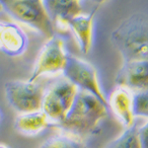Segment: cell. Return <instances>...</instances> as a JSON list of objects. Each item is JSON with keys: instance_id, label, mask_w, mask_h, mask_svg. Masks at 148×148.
<instances>
[{"instance_id": "6da1fadb", "label": "cell", "mask_w": 148, "mask_h": 148, "mask_svg": "<svg viewBox=\"0 0 148 148\" xmlns=\"http://www.w3.org/2000/svg\"><path fill=\"white\" fill-rule=\"evenodd\" d=\"M108 107L91 93L78 90L62 123L54 125L63 133L83 140L92 135L108 116Z\"/></svg>"}, {"instance_id": "7a4b0ae2", "label": "cell", "mask_w": 148, "mask_h": 148, "mask_svg": "<svg viewBox=\"0 0 148 148\" xmlns=\"http://www.w3.org/2000/svg\"><path fill=\"white\" fill-rule=\"evenodd\" d=\"M111 40L123 61L148 59V15L131 14L113 31Z\"/></svg>"}, {"instance_id": "3957f363", "label": "cell", "mask_w": 148, "mask_h": 148, "mask_svg": "<svg viewBox=\"0 0 148 148\" xmlns=\"http://www.w3.org/2000/svg\"><path fill=\"white\" fill-rule=\"evenodd\" d=\"M3 10L13 19L47 39L54 36L52 19L47 13L44 0H0Z\"/></svg>"}, {"instance_id": "277c9868", "label": "cell", "mask_w": 148, "mask_h": 148, "mask_svg": "<svg viewBox=\"0 0 148 148\" xmlns=\"http://www.w3.org/2000/svg\"><path fill=\"white\" fill-rule=\"evenodd\" d=\"M78 88L66 78L57 80L45 90L42 111L46 114L51 125L62 123L70 111Z\"/></svg>"}, {"instance_id": "5b68a950", "label": "cell", "mask_w": 148, "mask_h": 148, "mask_svg": "<svg viewBox=\"0 0 148 148\" xmlns=\"http://www.w3.org/2000/svg\"><path fill=\"white\" fill-rule=\"evenodd\" d=\"M45 89L30 80H13L5 84V96L11 108L20 114L40 111Z\"/></svg>"}, {"instance_id": "8992f818", "label": "cell", "mask_w": 148, "mask_h": 148, "mask_svg": "<svg viewBox=\"0 0 148 148\" xmlns=\"http://www.w3.org/2000/svg\"><path fill=\"white\" fill-rule=\"evenodd\" d=\"M62 74L64 78L70 81L79 90L91 93L109 108L108 99L100 85L97 70L91 63L68 54Z\"/></svg>"}, {"instance_id": "52a82bcc", "label": "cell", "mask_w": 148, "mask_h": 148, "mask_svg": "<svg viewBox=\"0 0 148 148\" xmlns=\"http://www.w3.org/2000/svg\"><path fill=\"white\" fill-rule=\"evenodd\" d=\"M68 53L62 38L52 36L40 49L31 74L30 81H37L44 75H53L62 72L66 64Z\"/></svg>"}, {"instance_id": "ba28073f", "label": "cell", "mask_w": 148, "mask_h": 148, "mask_svg": "<svg viewBox=\"0 0 148 148\" xmlns=\"http://www.w3.org/2000/svg\"><path fill=\"white\" fill-rule=\"evenodd\" d=\"M116 84L132 92L148 90V59L123 61L116 74Z\"/></svg>"}, {"instance_id": "9c48e42d", "label": "cell", "mask_w": 148, "mask_h": 148, "mask_svg": "<svg viewBox=\"0 0 148 148\" xmlns=\"http://www.w3.org/2000/svg\"><path fill=\"white\" fill-rule=\"evenodd\" d=\"M29 46L26 32L17 23L0 21V51L16 57L25 53Z\"/></svg>"}, {"instance_id": "30bf717a", "label": "cell", "mask_w": 148, "mask_h": 148, "mask_svg": "<svg viewBox=\"0 0 148 148\" xmlns=\"http://www.w3.org/2000/svg\"><path fill=\"white\" fill-rule=\"evenodd\" d=\"M108 106L125 127L134 123L133 92L123 86H116L108 99Z\"/></svg>"}, {"instance_id": "8fae6325", "label": "cell", "mask_w": 148, "mask_h": 148, "mask_svg": "<svg viewBox=\"0 0 148 148\" xmlns=\"http://www.w3.org/2000/svg\"><path fill=\"white\" fill-rule=\"evenodd\" d=\"M95 12L96 10L90 14L81 13L63 23L73 33L81 52L85 54H87L92 49Z\"/></svg>"}, {"instance_id": "7c38bea8", "label": "cell", "mask_w": 148, "mask_h": 148, "mask_svg": "<svg viewBox=\"0 0 148 148\" xmlns=\"http://www.w3.org/2000/svg\"><path fill=\"white\" fill-rule=\"evenodd\" d=\"M51 125L46 114L40 111L20 114L14 121V128L26 136H34Z\"/></svg>"}, {"instance_id": "4fadbf2b", "label": "cell", "mask_w": 148, "mask_h": 148, "mask_svg": "<svg viewBox=\"0 0 148 148\" xmlns=\"http://www.w3.org/2000/svg\"><path fill=\"white\" fill-rule=\"evenodd\" d=\"M44 3L52 21L62 24L82 13L79 0H44Z\"/></svg>"}, {"instance_id": "5bb4252c", "label": "cell", "mask_w": 148, "mask_h": 148, "mask_svg": "<svg viewBox=\"0 0 148 148\" xmlns=\"http://www.w3.org/2000/svg\"><path fill=\"white\" fill-rule=\"evenodd\" d=\"M136 123L125 128V130L118 138L112 141L107 148H141Z\"/></svg>"}, {"instance_id": "9a60e30c", "label": "cell", "mask_w": 148, "mask_h": 148, "mask_svg": "<svg viewBox=\"0 0 148 148\" xmlns=\"http://www.w3.org/2000/svg\"><path fill=\"white\" fill-rule=\"evenodd\" d=\"M39 148H88V147L83 142V140L62 132L47 138L46 141L40 145Z\"/></svg>"}, {"instance_id": "2e32d148", "label": "cell", "mask_w": 148, "mask_h": 148, "mask_svg": "<svg viewBox=\"0 0 148 148\" xmlns=\"http://www.w3.org/2000/svg\"><path fill=\"white\" fill-rule=\"evenodd\" d=\"M133 114L135 118L148 119V90L133 92Z\"/></svg>"}, {"instance_id": "e0dca14e", "label": "cell", "mask_w": 148, "mask_h": 148, "mask_svg": "<svg viewBox=\"0 0 148 148\" xmlns=\"http://www.w3.org/2000/svg\"><path fill=\"white\" fill-rule=\"evenodd\" d=\"M138 133L141 148H148V121L138 127Z\"/></svg>"}, {"instance_id": "ac0fdd59", "label": "cell", "mask_w": 148, "mask_h": 148, "mask_svg": "<svg viewBox=\"0 0 148 148\" xmlns=\"http://www.w3.org/2000/svg\"><path fill=\"white\" fill-rule=\"evenodd\" d=\"M107 1H108V0H93V2L96 3L98 6L101 5V4H104L105 2H107Z\"/></svg>"}, {"instance_id": "d6986e66", "label": "cell", "mask_w": 148, "mask_h": 148, "mask_svg": "<svg viewBox=\"0 0 148 148\" xmlns=\"http://www.w3.org/2000/svg\"><path fill=\"white\" fill-rule=\"evenodd\" d=\"M0 148H9V147L6 146L5 144H0Z\"/></svg>"}, {"instance_id": "ffe728a7", "label": "cell", "mask_w": 148, "mask_h": 148, "mask_svg": "<svg viewBox=\"0 0 148 148\" xmlns=\"http://www.w3.org/2000/svg\"><path fill=\"white\" fill-rule=\"evenodd\" d=\"M0 11H3V7H2V4L0 3Z\"/></svg>"}, {"instance_id": "44dd1931", "label": "cell", "mask_w": 148, "mask_h": 148, "mask_svg": "<svg viewBox=\"0 0 148 148\" xmlns=\"http://www.w3.org/2000/svg\"><path fill=\"white\" fill-rule=\"evenodd\" d=\"M0 120H1V114H0Z\"/></svg>"}]
</instances>
